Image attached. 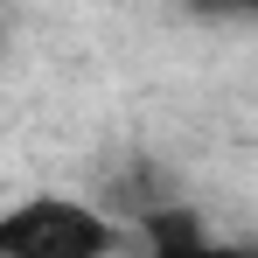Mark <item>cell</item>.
<instances>
[{"instance_id": "obj_1", "label": "cell", "mask_w": 258, "mask_h": 258, "mask_svg": "<svg viewBox=\"0 0 258 258\" xmlns=\"http://www.w3.org/2000/svg\"><path fill=\"white\" fill-rule=\"evenodd\" d=\"M119 244H126L119 216L77 196H28L0 210V258H112Z\"/></svg>"}, {"instance_id": "obj_3", "label": "cell", "mask_w": 258, "mask_h": 258, "mask_svg": "<svg viewBox=\"0 0 258 258\" xmlns=\"http://www.w3.org/2000/svg\"><path fill=\"white\" fill-rule=\"evenodd\" d=\"M181 7L203 21H258V0H181Z\"/></svg>"}, {"instance_id": "obj_2", "label": "cell", "mask_w": 258, "mask_h": 258, "mask_svg": "<svg viewBox=\"0 0 258 258\" xmlns=\"http://www.w3.org/2000/svg\"><path fill=\"white\" fill-rule=\"evenodd\" d=\"M147 258H258V244H223V237H196L181 251H147Z\"/></svg>"}]
</instances>
